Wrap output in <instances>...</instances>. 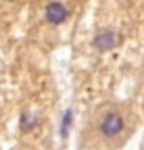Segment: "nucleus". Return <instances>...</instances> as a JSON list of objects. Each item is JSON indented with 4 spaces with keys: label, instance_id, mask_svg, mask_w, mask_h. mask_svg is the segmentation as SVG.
<instances>
[{
    "label": "nucleus",
    "instance_id": "nucleus-1",
    "mask_svg": "<svg viewBox=\"0 0 144 150\" xmlns=\"http://www.w3.org/2000/svg\"><path fill=\"white\" fill-rule=\"evenodd\" d=\"M125 127V121L119 112H106V115L100 119V134L102 138H115L119 136Z\"/></svg>",
    "mask_w": 144,
    "mask_h": 150
},
{
    "label": "nucleus",
    "instance_id": "nucleus-2",
    "mask_svg": "<svg viewBox=\"0 0 144 150\" xmlns=\"http://www.w3.org/2000/svg\"><path fill=\"white\" fill-rule=\"evenodd\" d=\"M119 42V35L113 31V29H102V31H98L96 35H94V40H92V46L96 48V50H102V52H106V50H111V48H115V44Z\"/></svg>",
    "mask_w": 144,
    "mask_h": 150
},
{
    "label": "nucleus",
    "instance_id": "nucleus-3",
    "mask_svg": "<svg viewBox=\"0 0 144 150\" xmlns=\"http://www.w3.org/2000/svg\"><path fill=\"white\" fill-rule=\"evenodd\" d=\"M67 17H69V8L61 2H50L46 6V21L52 23V25H61L67 21Z\"/></svg>",
    "mask_w": 144,
    "mask_h": 150
},
{
    "label": "nucleus",
    "instance_id": "nucleus-4",
    "mask_svg": "<svg viewBox=\"0 0 144 150\" xmlns=\"http://www.w3.org/2000/svg\"><path fill=\"white\" fill-rule=\"evenodd\" d=\"M31 127H35L33 115H29V112H23V117H21V129L27 131V129H31Z\"/></svg>",
    "mask_w": 144,
    "mask_h": 150
},
{
    "label": "nucleus",
    "instance_id": "nucleus-5",
    "mask_svg": "<svg viewBox=\"0 0 144 150\" xmlns=\"http://www.w3.org/2000/svg\"><path fill=\"white\" fill-rule=\"evenodd\" d=\"M69 125H71V110L65 112V119H63V125H61V134H63V136L69 134Z\"/></svg>",
    "mask_w": 144,
    "mask_h": 150
}]
</instances>
